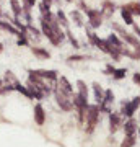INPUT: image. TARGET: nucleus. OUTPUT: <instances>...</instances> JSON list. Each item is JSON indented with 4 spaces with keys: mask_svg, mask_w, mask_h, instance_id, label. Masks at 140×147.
Masks as SVG:
<instances>
[{
    "mask_svg": "<svg viewBox=\"0 0 140 147\" xmlns=\"http://www.w3.org/2000/svg\"><path fill=\"white\" fill-rule=\"evenodd\" d=\"M10 5H11V11H13L15 18H20V16L23 15V8H21L20 2H18V0H10Z\"/></svg>",
    "mask_w": 140,
    "mask_h": 147,
    "instance_id": "10",
    "label": "nucleus"
},
{
    "mask_svg": "<svg viewBox=\"0 0 140 147\" xmlns=\"http://www.w3.org/2000/svg\"><path fill=\"white\" fill-rule=\"evenodd\" d=\"M57 82H59V85H57L59 88L62 90V92H65L67 95H70V96H72V95H73V87L70 85V82H68L65 77H59Z\"/></svg>",
    "mask_w": 140,
    "mask_h": 147,
    "instance_id": "7",
    "label": "nucleus"
},
{
    "mask_svg": "<svg viewBox=\"0 0 140 147\" xmlns=\"http://www.w3.org/2000/svg\"><path fill=\"white\" fill-rule=\"evenodd\" d=\"M83 56H72V57H68V61H70V62H73V61H83Z\"/></svg>",
    "mask_w": 140,
    "mask_h": 147,
    "instance_id": "24",
    "label": "nucleus"
},
{
    "mask_svg": "<svg viewBox=\"0 0 140 147\" xmlns=\"http://www.w3.org/2000/svg\"><path fill=\"white\" fill-rule=\"evenodd\" d=\"M122 38H124V39H125L127 42H130V44H134V46L137 47V49H140L139 41H137V39H135L134 36H130V34H127V33H122Z\"/></svg>",
    "mask_w": 140,
    "mask_h": 147,
    "instance_id": "17",
    "label": "nucleus"
},
{
    "mask_svg": "<svg viewBox=\"0 0 140 147\" xmlns=\"http://www.w3.org/2000/svg\"><path fill=\"white\" fill-rule=\"evenodd\" d=\"M114 79H122V77H125V69H117V70H114Z\"/></svg>",
    "mask_w": 140,
    "mask_h": 147,
    "instance_id": "21",
    "label": "nucleus"
},
{
    "mask_svg": "<svg viewBox=\"0 0 140 147\" xmlns=\"http://www.w3.org/2000/svg\"><path fill=\"white\" fill-rule=\"evenodd\" d=\"M41 30H42V34H44V36H46L47 39L54 44V46H57V44H60V42H62L64 36H59V34L52 30L51 25H49L44 18H41Z\"/></svg>",
    "mask_w": 140,
    "mask_h": 147,
    "instance_id": "1",
    "label": "nucleus"
},
{
    "mask_svg": "<svg viewBox=\"0 0 140 147\" xmlns=\"http://www.w3.org/2000/svg\"><path fill=\"white\" fill-rule=\"evenodd\" d=\"M2 16H3V11H2V8H0V20H2Z\"/></svg>",
    "mask_w": 140,
    "mask_h": 147,
    "instance_id": "28",
    "label": "nucleus"
},
{
    "mask_svg": "<svg viewBox=\"0 0 140 147\" xmlns=\"http://www.w3.org/2000/svg\"><path fill=\"white\" fill-rule=\"evenodd\" d=\"M134 82L140 85V74H134Z\"/></svg>",
    "mask_w": 140,
    "mask_h": 147,
    "instance_id": "25",
    "label": "nucleus"
},
{
    "mask_svg": "<svg viewBox=\"0 0 140 147\" xmlns=\"http://www.w3.org/2000/svg\"><path fill=\"white\" fill-rule=\"evenodd\" d=\"M57 21H59V25H62V26H68V21H67V18H65V13H64L62 10L57 11Z\"/></svg>",
    "mask_w": 140,
    "mask_h": 147,
    "instance_id": "18",
    "label": "nucleus"
},
{
    "mask_svg": "<svg viewBox=\"0 0 140 147\" xmlns=\"http://www.w3.org/2000/svg\"><path fill=\"white\" fill-rule=\"evenodd\" d=\"M109 129H111V132H116L117 129H119L122 124H121V116L119 115H116V113H113V115L109 116Z\"/></svg>",
    "mask_w": 140,
    "mask_h": 147,
    "instance_id": "9",
    "label": "nucleus"
},
{
    "mask_svg": "<svg viewBox=\"0 0 140 147\" xmlns=\"http://www.w3.org/2000/svg\"><path fill=\"white\" fill-rule=\"evenodd\" d=\"M124 131H125V136H134L135 131H137V126H135L134 119H129L127 123H125L124 124Z\"/></svg>",
    "mask_w": 140,
    "mask_h": 147,
    "instance_id": "11",
    "label": "nucleus"
},
{
    "mask_svg": "<svg viewBox=\"0 0 140 147\" xmlns=\"http://www.w3.org/2000/svg\"><path fill=\"white\" fill-rule=\"evenodd\" d=\"M67 2H72V0H67Z\"/></svg>",
    "mask_w": 140,
    "mask_h": 147,
    "instance_id": "30",
    "label": "nucleus"
},
{
    "mask_svg": "<svg viewBox=\"0 0 140 147\" xmlns=\"http://www.w3.org/2000/svg\"><path fill=\"white\" fill-rule=\"evenodd\" d=\"M134 144H135V137L134 136H127L124 139V142L121 144V147H132Z\"/></svg>",
    "mask_w": 140,
    "mask_h": 147,
    "instance_id": "20",
    "label": "nucleus"
},
{
    "mask_svg": "<svg viewBox=\"0 0 140 147\" xmlns=\"http://www.w3.org/2000/svg\"><path fill=\"white\" fill-rule=\"evenodd\" d=\"M54 93H56V100H57L59 106H60L64 111H70V110H72V105H73L72 96H73V95H72V96L67 95L65 92H62V90L59 88V87L54 88Z\"/></svg>",
    "mask_w": 140,
    "mask_h": 147,
    "instance_id": "2",
    "label": "nucleus"
},
{
    "mask_svg": "<svg viewBox=\"0 0 140 147\" xmlns=\"http://www.w3.org/2000/svg\"><path fill=\"white\" fill-rule=\"evenodd\" d=\"M93 90H94V98L98 103H101L104 98V93H103V88H101V85L99 84H93Z\"/></svg>",
    "mask_w": 140,
    "mask_h": 147,
    "instance_id": "14",
    "label": "nucleus"
},
{
    "mask_svg": "<svg viewBox=\"0 0 140 147\" xmlns=\"http://www.w3.org/2000/svg\"><path fill=\"white\" fill-rule=\"evenodd\" d=\"M33 54L38 56V57H41V59H49V53L44 51V49H41V47H33Z\"/></svg>",
    "mask_w": 140,
    "mask_h": 147,
    "instance_id": "16",
    "label": "nucleus"
},
{
    "mask_svg": "<svg viewBox=\"0 0 140 147\" xmlns=\"http://www.w3.org/2000/svg\"><path fill=\"white\" fill-rule=\"evenodd\" d=\"M72 18H75V21H77V25H82V16H80V13L78 11H72Z\"/></svg>",
    "mask_w": 140,
    "mask_h": 147,
    "instance_id": "22",
    "label": "nucleus"
},
{
    "mask_svg": "<svg viewBox=\"0 0 140 147\" xmlns=\"http://www.w3.org/2000/svg\"><path fill=\"white\" fill-rule=\"evenodd\" d=\"M122 18L127 25H134V20H132V10H130V7H124L122 8Z\"/></svg>",
    "mask_w": 140,
    "mask_h": 147,
    "instance_id": "13",
    "label": "nucleus"
},
{
    "mask_svg": "<svg viewBox=\"0 0 140 147\" xmlns=\"http://www.w3.org/2000/svg\"><path fill=\"white\" fill-rule=\"evenodd\" d=\"M139 106H140V96L139 98H134L130 103H124V105H122V115H125V116H129L130 118Z\"/></svg>",
    "mask_w": 140,
    "mask_h": 147,
    "instance_id": "4",
    "label": "nucleus"
},
{
    "mask_svg": "<svg viewBox=\"0 0 140 147\" xmlns=\"http://www.w3.org/2000/svg\"><path fill=\"white\" fill-rule=\"evenodd\" d=\"M26 88L29 90V93H31V96H33V98H38V100H41L42 96H44V95H42L41 92H39V90L36 88V85H34V84H31V82H28V87H26Z\"/></svg>",
    "mask_w": 140,
    "mask_h": 147,
    "instance_id": "12",
    "label": "nucleus"
},
{
    "mask_svg": "<svg viewBox=\"0 0 140 147\" xmlns=\"http://www.w3.org/2000/svg\"><path fill=\"white\" fill-rule=\"evenodd\" d=\"M2 51H3V46H2V42H0V53H2Z\"/></svg>",
    "mask_w": 140,
    "mask_h": 147,
    "instance_id": "29",
    "label": "nucleus"
},
{
    "mask_svg": "<svg viewBox=\"0 0 140 147\" xmlns=\"http://www.w3.org/2000/svg\"><path fill=\"white\" fill-rule=\"evenodd\" d=\"M34 121H36L39 126H42L44 121H46V113H44V108L41 105L34 106Z\"/></svg>",
    "mask_w": 140,
    "mask_h": 147,
    "instance_id": "8",
    "label": "nucleus"
},
{
    "mask_svg": "<svg viewBox=\"0 0 140 147\" xmlns=\"http://www.w3.org/2000/svg\"><path fill=\"white\" fill-rule=\"evenodd\" d=\"M26 44H28V39H26L25 34L18 36V46H26Z\"/></svg>",
    "mask_w": 140,
    "mask_h": 147,
    "instance_id": "23",
    "label": "nucleus"
},
{
    "mask_svg": "<svg viewBox=\"0 0 140 147\" xmlns=\"http://www.w3.org/2000/svg\"><path fill=\"white\" fill-rule=\"evenodd\" d=\"M77 85H78V95L83 96V98H88V88H86V84H85L83 80H78Z\"/></svg>",
    "mask_w": 140,
    "mask_h": 147,
    "instance_id": "15",
    "label": "nucleus"
},
{
    "mask_svg": "<svg viewBox=\"0 0 140 147\" xmlns=\"http://www.w3.org/2000/svg\"><path fill=\"white\" fill-rule=\"evenodd\" d=\"M5 80L8 82V85H15L16 82H18V79H16L15 75H13V72H10V70L5 72Z\"/></svg>",
    "mask_w": 140,
    "mask_h": 147,
    "instance_id": "19",
    "label": "nucleus"
},
{
    "mask_svg": "<svg viewBox=\"0 0 140 147\" xmlns=\"http://www.w3.org/2000/svg\"><path fill=\"white\" fill-rule=\"evenodd\" d=\"M33 72L44 80H57L59 79V75L56 70H44V69H41V70H33Z\"/></svg>",
    "mask_w": 140,
    "mask_h": 147,
    "instance_id": "5",
    "label": "nucleus"
},
{
    "mask_svg": "<svg viewBox=\"0 0 140 147\" xmlns=\"http://www.w3.org/2000/svg\"><path fill=\"white\" fill-rule=\"evenodd\" d=\"M86 15L90 16V25L93 28L99 26L101 25V16H99V10H86Z\"/></svg>",
    "mask_w": 140,
    "mask_h": 147,
    "instance_id": "6",
    "label": "nucleus"
},
{
    "mask_svg": "<svg viewBox=\"0 0 140 147\" xmlns=\"http://www.w3.org/2000/svg\"><path fill=\"white\" fill-rule=\"evenodd\" d=\"M28 3H29L31 7H34V3H36V0H28Z\"/></svg>",
    "mask_w": 140,
    "mask_h": 147,
    "instance_id": "27",
    "label": "nucleus"
},
{
    "mask_svg": "<svg viewBox=\"0 0 140 147\" xmlns=\"http://www.w3.org/2000/svg\"><path fill=\"white\" fill-rule=\"evenodd\" d=\"M99 106L98 105H93V106H88V110H86V132H91L96 126V123H98V116H99Z\"/></svg>",
    "mask_w": 140,
    "mask_h": 147,
    "instance_id": "3",
    "label": "nucleus"
},
{
    "mask_svg": "<svg viewBox=\"0 0 140 147\" xmlns=\"http://www.w3.org/2000/svg\"><path fill=\"white\" fill-rule=\"evenodd\" d=\"M135 13H139V15H140V5H135Z\"/></svg>",
    "mask_w": 140,
    "mask_h": 147,
    "instance_id": "26",
    "label": "nucleus"
}]
</instances>
